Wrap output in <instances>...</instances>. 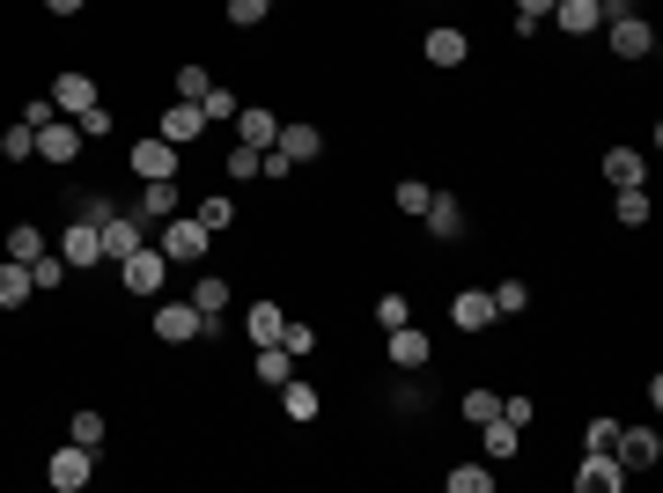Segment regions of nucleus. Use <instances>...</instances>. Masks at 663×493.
<instances>
[{
  "label": "nucleus",
  "instance_id": "nucleus-1",
  "mask_svg": "<svg viewBox=\"0 0 663 493\" xmlns=\"http://www.w3.org/2000/svg\"><path fill=\"white\" fill-rule=\"evenodd\" d=\"M207 244H214V236L199 228V214H170V222L155 228V250H163L170 266H199V258H207Z\"/></svg>",
  "mask_w": 663,
  "mask_h": 493
},
{
  "label": "nucleus",
  "instance_id": "nucleus-2",
  "mask_svg": "<svg viewBox=\"0 0 663 493\" xmlns=\"http://www.w3.org/2000/svg\"><path fill=\"white\" fill-rule=\"evenodd\" d=\"M59 258H67V272H89V266H103V228L81 214V222H67L59 228Z\"/></svg>",
  "mask_w": 663,
  "mask_h": 493
},
{
  "label": "nucleus",
  "instance_id": "nucleus-3",
  "mask_svg": "<svg viewBox=\"0 0 663 493\" xmlns=\"http://www.w3.org/2000/svg\"><path fill=\"white\" fill-rule=\"evenodd\" d=\"M119 280L133 288V295H163V280H170V258L155 244H141L133 258H119Z\"/></svg>",
  "mask_w": 663,
  "mask_h": 493
},
{
  "label": "nucleus",
  "instance_id": "nucleus-4",
  "mask_svg": "<svg viewBox=\"0 0 663 493\" xmlns=\"http://www.w3.org/2000/svg\"><path fill=\"white\" fill-rule=\"evenodd\" d=\"M207 332H214V324L199 317L192 302H163V310H155V339L163 346H192V339H207Z\"/></svg>",
  "mask_w": 663,
  "mask_h": 493
},
{
  "label": "nucleus",
  "instance_id": "nucleus-5",
  "mask_svg": "<svg viewBox=\"0 0 663 493\" xmlns=\"http://www.w3.org/2000/svg\"><path fill=\"white\" fill-rule=\"evenodd\" d=\"M59 493H81L89 479H97V449H81V442H67V449H52V471H45Z\"/></svg>",
  "mask_w": 663,
  "mask_h": 493
},
{
  "label": "nucleus",
  "instance_id": "nucleus-6",
  "mask_svg": "<svg viewBox=\"0 0 663 493\" xmlns=\"http://www.w3.org/2000/svg\"><path fill=\"white\" fill-rule=\"evenodd\" d=\"M125 163H133V177H141V184H155V177H177V148L163 141V133L133 141V148H125Z\"/></svg>",
  "mask_w": 663,
  "mask_h": 493
},
{
  "label": "nucleus",
  "instance_id": "nucleus-7",
  "mask_svg": "<svg viewBox=\"0 0 663 493\" xmlns=\"http://www.w3.org/2000/svg\"><path fill=\"white\" fill-rule=\"evenodd\" d=\"M627 486V464L612 449H583V471H575V493H619Z\"/></svg>",
  "mask_w": 663,
  "mask_h": 493
},
{
  "label": "nucleus",
  "instance_id": "nucleus-8",
  "mask_svg": "<svg viewBox=\"0 0 663 493\" xmlns=\"http://www.w3.org/2000/svg\"><path fill=\"white\" fill-rule=\"evenodd\" d=\"M420 59L450 75V67H465V59H472V37H465V30H450V23H435L428 37H420Z\"/></svg>",
  "mask_w": 663,
  "mask_h": 493
},
{
  "label": "nucleus",
  "instance_id": "nucleus-9",
  "mask_svg": "<svg viewBox=\"0 0 663 493\" xmlns=\"http://www.w3.org/2000/svg\"><path fill=\"white\" fill-rule=\"evenodd\" d=\"M74 155H81V125H74V119H52V125H37V163L67 170Z\"/></svg>",
  "mask_w": 663,
  "mask_h": 493
},
{
  "label": "nucleus",
  "instance_id": "nucleus-10",
  "mask_svg": "<svg viewBox=\"0 0 663 493\" xmlns=\"http://www.w3.org/2000/svg\"><path fill=\"white\" fill-rule=\"evenodd\" d=\"M605 45H612L619 59H649V52H656V30L641 23V15H612V23H605Z\"/></svg>",
  "mask_w": 663,
  "mask_h": 493
},
{
  "label": "nucleus",
  "instance_id": "nucleus-11",
  "mask_svg": "<svg viewBox=\"0 0 663 493\" xmlns=\"http://www.w3.org/2000/svg\"><path fill=\"white\" fill-rule=\"evenodd\" d=\"M97 103V75H81V67H67V75L52 81V111H67V119H81Z\"/></svg>",
  "mask_w": 663,
  "mask_h": 493
},
{
  "label": "nucleus",
  "instance_id": "nucleus-12",
  "mask_svg": "<svg viewBox=\"0 0 663 493\" xmlns=\"http://www.w3.org/2000/svg\"><path fill=\"white\" fill-rule=\"evenodd\" d=\"M273 148L288 155V163H318V155H324V133L310 119H280V141H273Z\"/></svg>",
  "mask_w": 663,
  "mask_h": 493
},
{
  "label": "nucleus",
  "instance_id": "nucleus-13",
  "mask_svg": "<svg viewBox=\"0 0 663 493\" xmlns=\"http://www.w3.org/2000/svg\"><path fill=\"white\" fill-rule=\"evenodd\" d=\"M199 133H207V111H199L192 97H177L170 111H163V141H170V148H192Z\"/></svg>",
  "mask_w": 663,
  "mask_h": 493
},
{
  "label": "nucleus",
  "instance_id": "nucleus-14",
  "mask_svg": "<svg viewBox=\"0 0 663 493\" xmlns=\"http://www.w3.org/2000/svg\"><path fill=\"white\" fill-rule=\"evenodd\" d=\"M612 457H619L627 471H649V464L663 457V442L649 435V427H619V435H612Z\"/></svg>",
  "mask_w": 663,
  "mask_h": 493
},
{
  "label": "nucleus",
  "instance_id": "nucleus-15",
  "mask_svg": "<svg viewBox=\"0 0 663 493\" xmlns=\"http://www.w3.org/2000/svg\"><path fill=\"white\" fill-rule=\"evenodd\" d=\"M273 141H280V119H273L266 103H251V111H236V148H258V155H266Z\"/></svg>",
  "mask_w": 663,
  "mask_h": 493
},
{
  "label": "nucleus",
  "instance_id": "nucleus-16",
  "mask_svg": "<svg viewBox=\"0 0 663 493\" xmlns=\"http://www.w3.org/2000/svg\"><path fill=\"white\" fill-rule=\"evenodd\" d=\"M103 228V258H111V266H119V258H133V250L147 244L141 236V214H111V222H97Z\"/></svg>",
  "mask_w": 663,
  "mask_h": 493
},
{
  "label": "nucleus",
  "instance_id": "nucleus-17",
  "mask_svg": "<svg viewBox=\"0 0 663 493\" xmlns=\"http://www.w3.org/2000/svg\"><path fill=\"white\" fill-rule=\"evenodd\" d=\"M479 442H487V464H509L516 449H523V427H516V419H479Z\"/></svg>",
  "mask_w": 663,
  "mask_h": 493
},
{
  "label": "nucleus",
  "instance_id": "nucleus-18",
  "mask_svg": "<svg viewBox=\"0 0 663 493\" xmlns=\"http://www.w3.org/2000/svg\"><path fill=\"white\" fill-rule=\"evenodd\" d=\"M244 332H251V346H280L288 310H280V302H251V310H244Z\"/></svg>",
  "mask_w": 663,
  "mask_h": 493
},
{
  "label": "nucleus",
  "instance_id": "nucleus-19",
  "mask_svg": "<svg viewBox=\"0 0 663 493\" xmlns=\"http://www.w3.org/2000/svg\"><path fill=\"white\" fill-rule=\"evenodd\" d=\"M420 222H428V236H442V244H457V236H465V206H457L450 192H435V199H428V214H420Z\"/></svg>",
  "mask_w": 663,
  "mask_h": 493
},
{
  "label": "nucleus",
  "instance_id": "nucleus-20",
  "mask_svg": "<svg viewBox=\"0 0 663 493\" xmlns=\"http://www.w3.org/2000/svg\"><path fill=\"white\" fill-rule=\"evenodd\" d=\"M553 23H561V37H589V30H605V8L597 0H561Z\"/></svg>",
  "mask_w": 663,
  "mask_h": 493
},
{
  "label": "nucleus",
  "instance_id": "nucleus-21",
  "mask_svg": "<svg viewBox=\"0 0 663 493\" xmlns=\"http://www.w3.org/2000/svg\"><path fill=\"white\" fill-rule=\"evenodd\" d=\"M450 324H457V332H487V324H494V295L465 288V295L450 302Z\"/></svg>",
  "mask_w": 663,
  "mask_h": 493
},
{
  "label": "nucleus",
  "instance_id": "nucleus-22",
  "mask_svg": "<svg viewBox=\"0 0 663 493\" xmlns=\"http://www.w3.org/2000/svg\"><path fill=\"white\" fill-rule=\"evenodd\" d=\"M605 184H612V192H627V184H649V163H641L634 148H612V155H605Z\"/></svg>",
  "mask_w": 663,
  "mask_h": 493
},
{
  "label": "nucleus",
  "instance_id": "nucleus-23",
  "mask_svg": "<svg viewBox=\"0 0 663 493\" xmlns=\"http://www.w3.org/2000/svg\"><path fill=\"white\" fill-rule=\"evenodd\" d=\"M170 214H177V177L141 184V222H170Z\"/></svg>",
  "mask_w": 663,
  "mask_h": 493
},
{
  "label": "nucleus",
  "instance_id": "nucleus-24",
  "mask_svg": "<svg viewBox=\"0 0 663 493\" xmlns=\"http://www.w3.org/2000/svg\"><path fill=\"white\" fill-rule=\"evenodd\" d=\"M384 354H391L398 369H420V361H428V332H420V324H398V332H391V346H384Z\"/></svg>",
  "mask_w": 663,
  "mask_h": 493
},
{
  "label": "nucleus",
  "instance_id": "nucleus-25",
  "mask_svg": "<svg viewBox=\"0 0 663 493\" xmlns=\"http://www.w3.org/2000/svg\"><path fill=\"white\" fill-rule=\"evenodd\" d=\"M30 295H37V288H30V266H15V258H0V310H23Z\"/></svg>",
  "mask_w": 663,
  "mask_h": 493
},
{
  "label": "nucleus",
  "instance_id": "nucleus-26",
  "mask_svg": "<svg viewBox=\"0 0 663 493\" xmlns=\"http://www.w3.org/2000/svg\"><path fill=\"white\" fill-rule=\"evenodd\" d=\"M280 413H288L295 427H310V419H318V391H310V383H295V376H288V383H280Z\"/></svg>",
  "mask_w": 663,
  "mask_h": 493
},
{
  "label": "nucleus",
  "instance_id": "nucleus-27",
  "mask_svg": "<svg viewBox=\"0 0 663 493\" xmlns=\"http://www.w3.org/2000/svg\"><path fill=\"white\" fill-rule=\"evenodd\" d=\"M251 369H258V383H273V391H280V383L295 376V354H288V346H258V361H251Z\"/></svg>",
  "mask_w": 663,
  "mask_h": 493
},
{
  "label": "nucleus",
  "instance_id": "nucleus-28",
  "mask_svg": "<svg viewBox=\"0 0 663 493\" xmlns=\"http://www.w3.org/2000/svg\"><path fill=\"white\" fill-rule=\"evenodd\" d=\"M229 295H236V288H229V280H199V288H192V295H185V302H192L199 317L214 324V317H221V310H229Z\"/></svg>",
  "mask_w": 663,
  "mask_h": 493
},
{
  "label": "nucleus",
  "instance_id": "nucleus-29",
  "mask_svg": "<svg viewBox=\"0 0 663 493\" xmlns=\"http://www.w3.org/2000/svg\"><path fill=\"white\" fill-rule=\"evenodd\" d=\"M30 155H37V125H8V133H0V163H30Z\"/></svg>",
  "mask_w": 663,
  "mask_h": 493
},
{
  "label": "nucleus",
  "instance_id": "nucleus-30",
  "mask_svg": "<svg viewBox=\"0 0 663 493\" xmlns=\"http://www.w3.org/2000/svg\"><path fill=\"white\" fill-rule=\"evenodd\" d=\"M59 280H67V258H59V250H37V258H30V288H37V295H52Z\"/></svg>",
  "mask_w": 663,
  "mask_h": 493
},
{
  "label": "nucleus",
  "instance_id": "nucleus-31",
  "mask_svg": "<svg viewBox=\"0 0 663 493\" xmlns=\"http://www.w3.org/2000/svg\"><path fill=\"white\" fill-rule=\"evenodd\" d=\"M391 199H398V214H413V222H420L435 192H428V177H398V184H391Z\"/></svg>",
  "mask_w": 663,
  "mask_h": 493
},
{
  "label": "nucleus",
  "instance_id": "nucleus-32",
  "mask_svg": "<svg viewBox=\"0 0 663 493\" xmlns=\"http://www.w3.org/2000/svg\"><path fill=\"white\" fill-rule=\"evenodd\" d=\"M37 250H52V244H45V228H30V222H15V228H8V258H15V266H30Z\"/></svg>",
  "mask_w": 663,
  "mask_h": 493
},
{
  "label": "nucleus",
  "instance_id": "nucleus-33",
  "mask_svg": "<svg viewBox=\"0 0 663 493\" xmlns=\"http://www.w3.org/2000/svg\"><path fill=\"white\" fill-rule=\"evenodd\" d=\"M487 295H494V317H523V310H531V288H523V280H501Z\"/></svg>",
  "mask_w": 663,
  "mask_h": 493
},
{
  "label": "nucleus",
  "instance_id": "nucleus-34",
  "mask_svg": "<svg viewBox=\"0 0 663 493\" xmlns=\"http://www.w3.org/2000/svg\"><path fill=\"white\" fill-rule=\"evenodd\" d=\"M649 222V184H627L619 192V228H641Z\"/></svg>",
  "mask_w": 663,
  "mask_h": 493
},
{
  "label": "nucleus",
  "instance_id": "nucleus-35",
  "mask_svg": "<svg viewBox=\"0 0 663 493\" xmlns=\"http://www.w3.org/2000/svg\"><path fill=\"white\" fill-rule=\"evenodd\" d=\"M450 493H494V471L487 464H457L450 471Z\"/></svg>",
  "mask_w": 663,
  "mask_h": 493
},
{
  "label": "nucleus",
  "instance_id": "nucleus-36",
  "mask_svg": "<svg viewBox=\"0 0 663 493\" xmlns=\"http://www.w3.org/2000/svg\"><path fill=\"white\" fill-rule=\"evenodd\" d=\"M67 442L97 449V442H103V413H74V419H67Z\"/></svg>",
  "mask_w": 663,
  "mask_h": 493
},
{
  "label": "nucleus",
  "instance_id": "nucleus-37",
  "mask_svg": "<svg viewBox=\"0 0 663 493\" xmlns=\"http://www.w3.org/2000/svg\"><path fill=\"white\" fill-rule=\"evenodd\" d=\"M229 222H236V206H229V199H199V228H207V236H221Z\"/></svg>",
  "mask_w": 663,
  "mask_h": 493
},
{
  "label": "nucleus",
  "instance_id": "nucleus-38",
  "mask_svg": "<svg viewBox=\"0 0 663 493\" xmlns=\"http://www.w3.org/2000/svg\"><path fill=\"white\" fill-rule=\"evenodd\" d=\"M376 324H384V332H398V324H413L406 295H376Z\"/></svg>",
  "mask_w": 663,
  "mask_h": 493
},
{
  "label": "nucleus",
  "instance_id": "nucleus-39",
  "mask_svg": "<svg viewBox=\"0 0 663 493\" xmlns=\"http://www.w3.org/2000/svg\"><path fill=\"white\" fill-rule=\"evenodd\" d=\"M266 15H273V0H229V23H236V30L266 23Z\"/></svg>",
  "mask_w": 663,
  "mask_h": 493
},
{
  "label": "nucleus",
  "instance_id": "nucleus-40",
  "mask_svg": "<svg viewBox=\"0 0 663 493\" xmlns=\"http://www.w3.org/2000/svg\"><path fill=\"white\" fill-rule=\"evenodd\" d=\"M207 89H214V81H207V67H192V59H185V67H177V97H207Z\"/></svg>",
  "mask_w": 663,
  "mask_h": 493
},
{
  "label": "nucleus",
  "instance_id": "nucleus-41",
  "mask_svg": "<svg viewBox=\"0 0 663 493\" xmlns=\"http://www.w3.org/2000/svg\"><path fill=\"white\" fill-rule=\"evenodd\" d=\"M494 413H501V397H494V391H465V419H472V427L494 419Z\"/></svg>",
  "mask_w": 663,
  "mask_h": 493
},
{
  "label": "nucleus",
  "instance_id": "nucleus-42",
  "mask_svg": "<svg viewBox=\"0 0 663 493\" xmlns=\"http://www.w3.org/2000/svg\"><path fill=\"white\" fill-rule=\"evenodd\" d=\"M74 125H81V141H103V133H111V111H103V103H89Z\"/></svg>",
  "mask_w": 663,
  "mask_h": 493
},
{
  "label": "nucleus",
  "instance_id": "nucleus-43",
  "mask_svg": "<svg viewBox=\"0 0 663 493\" xmlns=\"http://www.w3.org/2000/svg\"><path fill=\"white\" fill-rule=\"evenodd\" d=\"M199 111H207V119H236V97H229V89H207Z\"/></svg>",
  "mask_w": 663,
  "mask_h": 493
},
{
  "label": "nucleus",
  "instance_id": "nucleus-44",
  "mask_svg": "<svg viewBox=\"0 0 663 493\" xmlns=\"http://www.w3.org/2000/svg\"><path fill=\"white\" fill-rule=\"evenodd\" d=\"M612 435H619V419L597 413V419H589V435H583V449H612Z\"/></svg>",
  "mask_w": 663,
  "mask_h": 493
},
{
  "label": "nucleus",
  "instance_id": "nucleus-45",
  "mask_svg": "<svg viewBox=\"0 0 663 493\" xmlns=\"http://www.w3.org/2000/svg\"><path fill=\"white\" fill-rule=\"evenodd\" d=\"M229 177H236V184L258 177V148H229Z\"/></svg>",
  "mask_w": 663,
  "mask_h": 493
},
{
  "label": "nucleus",
  "instance_id": "nucleus-46",
  "mask_svg": "<svg viewBox=\"0 0 663 493\" xmlns=\"http://www.w3.org/2000/svg\"><path fill=\"white\" fill-rule=\"evenodd\" d=\"M280 346H288V354H310V346H318V332H310V324H288V332H280Z\"/></svg>",
  "mask_w": 663,
  "mask_h": 493
},
{
  "label": "nucleus",
  "instance_id": "nucleus-47",
  "mask_svg": "<svg viewBox=\"0 0 663 493\" xmlns=\"http://www.w3.org/2000/svg\"><path fill=\"white\" fill-rule=\"evenodd\" d=\"M531 413H539L531 397H501V419H516V427H531Z\"/></svg>",
  "mask_w": 663,
  "mask_h": 493
},
{
  "label": "nucleus",
  "instance_id": "nucleus-48",
  "mask_svg": "<svg viewBox=\"0 0 663 493\" xmlns=\"http://www.w3.org/2000/svg\"><path fill=\"white\" fill-rule=\"evenodd\" d=\"M59 111H52V97H37V103H23V125H52Z\"/></svg>",
  "mask_w": 663,
  "mask_h": 493
},
{
  "label": "nucleus",
  "instance_id": "nucleus-49",
  "mask_svg": "<svg viewBox=\"0 0 663 493\" xmlns=\"http://www.w3.org/2000/svg\"><path fill=\"white\" fill-rule=\"evenodd\" d=\"M553 8H561V0H516V15H531V23H539V15H553Z\"/></svg>",
  "mask_w": 663,
  "mask_h": 493
},
{
  "label": "nucleus",
  "instance_id": "nucleus-50",
  "mask_svg": "<svg viewBox=\"0 0 663 493\" xmlns=\"http://www.w3.org/2000/svg\"><path fill=\"white\" fill-rule=\"evenodd\" d=\"M52 15H81V8H89V0H45Z\"/></svg>",
  "mask_w": 663,
  "mask_h": 493
}]
</instances>
